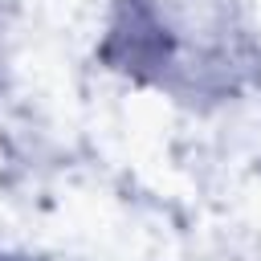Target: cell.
Here are the masks:
<instances>
[{"label":"cell","mask_w":261,"mask_h":261,"mask_svg":"<svg viewBox=\"0 0 261 261\" xmlns=\"http://www.w3.org/2000/svg\"><path fill=\"white\" fill-rule=\"evenodd\" d=\"M175 37L159 12V0H118L102 45V61L135 77H155L167 69Z\"/></svg>","instance_id":"1"}]
</instances>
